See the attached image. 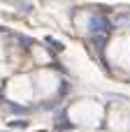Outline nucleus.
I'll use <instances>...</instances> for the list:
<instances>
[{"label": "nucleus", "instance_id": "f257e3e1", "mask_svg": "<svg viewBox=\"0 0 130 132\" xmlns=\"http://www.w3.org/2000/svg\"><path fill=\"white\" fill-rule=\"evenodd\" d=\"M47 44H49V49H53V51H63V44H58V42H51V39H49Z\"/></svg>", "mask_w": 130, "mask_h": 132}, {"label": "nucleus", "instance_id": "f03ea898", "mask_svg": "<svg viewBox=\"0 0 130 132\" xmlns=\"http://www.w3.org/2000/svg\"><path fill=\"white\" fill-rule=\"evenodd\" d=\"M12 125H14V128H23V125H26V121H12Z\"/></svg>", "mask_w": 130, "mask_h": 132}]
</instances>
